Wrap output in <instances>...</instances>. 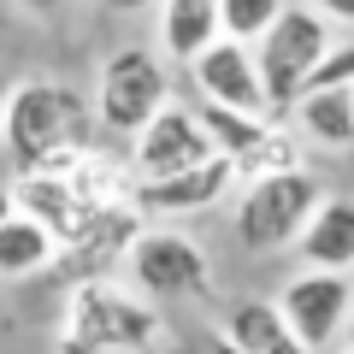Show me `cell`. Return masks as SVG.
<instances>
[{
  "label": "cell",
  "instance_id": "cell-1",
  "mask_svg": "<svg viewBox=\"0 0 354 354\" xmlns=\"http://www.w3.org/2000/svg\"><path fill=\"white\" fill-rule=\"evenodd\" d=\"M101 124L95 101L71 83L53 77H30V83L6 88L0 101V142L12 153L18 171H71L88 153V130Z\"/></svg>",
  "mask_w": 354,
  "mask_h": 354
},
{
  "label": "cell",
  "instance_id": "cell-2",
  "mask_svg": "<svg viewBox=\"0 0 354 354\" xmlns=\"http://www.w3.org/2000/svg\"><path fill=\"white\" fill-rule=\"evenodd\" d=\"M160 342V313L124 295L118 283L95 278L71 290V313H65L59 354H142Z\"/></svg>",
  "mask_w": 354,
  "mask_h": 354
},
{
  "label": "cell",
  "instance_id": "cell-3",
  "mask_svg": "<svg viewBox=\"0 0 354 354\" xmlns=\"http://www.w3.org/2000/svg\"><path fill=\"white\" fill-rule=\"evenodd\" d=\"M319 207H325V195H319L313 171L260 177V183H248L242 201H236V236H242V248H254V254H278V248H290V242L307 236V225H313Z\"/></svg>",
  "mask_w": 354,
  "mask_h": 354
},
{
  "label": "cell",
  "instance_id": "cell-4",
  "mask_svg": "<svg viewBox=\"0 0 354 354\" xmlns=\"http://www.w3.org/2000/svg\"><path fill=\"white\" fill-rule=\"evenodd\" d=\"M165 106H171V83H165L160 53L118 48L113 59L101 65V83H95V118H101V130L136 142Z\"/></svg>",
  "mask_w": 354,
  "mask_h": 354
},
{
  "label": "cell",
  "instance_id": "cell-5",
  "mask_svg": "<svg viewBox=\"0 0 354 354\" xmlns=\"http://www.w3.org/2000/svg\"><path fill=\"white\" fill-rule=\"evenodd\" d=\"M330 53V30L313 6H290L278 18V30L260 41V77H266V95H272V113H295L313 83V71L325 65Z\"/></svg>",
  "mask_w": 354,
  "mask_h": 354
},
{
  "label": "cell",
  "instance_id": "cell-6",
  "mask_svg": "<svg viewBox=\"0 0 354 354\" xmlns=\"http://www.w3.org/2000/svg\"><path fill=\"white\" fill-rule=\"evenodd\" d=\"M213 160H218V148L207 136L201 113L195 106H177V101L130 142V171H136V183H165V177H183V171L213 165Z\"/></svg>",
  "mask_w": 354,
  "mask_h": 354
},
{
  "label": "cell",
  "instance_id": "cell-7",
  "mask_svg": "<svg viewBox=\"0 0 354 354\" xmlns=\"http://www.w3.org/2000/svg\"><path fill=\"white\" fill-rule=\"evenodd\" d=\"M283 319L295 325V337L313 354H325L330 342H348V319H354V283L348 272H301L283 283L278 295Z\"/></svg>",
  "mask_w": 354,
  "mask_h": 354
},
{
  "label": "cell",
  "instance_id": "cell-8",
  "mask_svg": "<svg viewBox=\"0 0 354 354\" xmlns=\"http://www.w3.org/2000/svg\"><path fill=\"white\" fill-rule=\"evenodd\" d=\"M130 278L160 301H177V295L213 290V266H207L201 242H189L183 230H142V242L130 248Z\"/></svg>",
  "mask_w": 354,
  "mask_h": 354
},
{
  "label": "cell",
  "instance_id": "cell-9",
  "mask_svg": "<svg viewBox=\"0 0 354 354\" xmlns=\"http://www.w3.org/2000/svg\"><path fill=\"white\" fill-rule=\"evenodd\" d=\"M201 101L230 106V113H248V118H272V95H266V77H260V53L248 41H213L201 59L189 65Z\"/></svg>",
  "mask_w": 354,
  "mask_h": 354
},
{
  "label": "cell",
  "instance_id": "cell-10",
  "mask_svg": "<svg viewBox=\"0 0 354 354\" xmlns=\"http://www.w3.org/2000/svg\"><path fill=\"white\" fill-rule=\"evenodd\" d=\"M236 160H225L218 153L213 165H195V171L183 177H165V183H136V207L148 218H177V213H207V207H218L230 189H236Z\"/></svg>",
  "mask_w": 354,
  "mask_h": 354
},
{
  "label": "cell",
  "instance_id": "cell-11",
  "mask_svg": "<svg viewBox=\"0 0 354 354\" xmlns=\"http://www.w3.org/2000/svg\"><path fill=\"white\" fill-rule=\"evenodd\" d=\"M12 195H18V213L41 218V225L59 236V248H71V242L101 218L83 195H77V183L65 171H30V177H18V183H12Z\"/></svg>",
  "mask_w": 354,
  "mask_h": 354
},
{
  "label": "cell",
  "instance_id": "cell-12",
  "mask_svg": "<svg viewBox=\"0 0 354 354\" xmlns=\"http://www.w3.org/2000/svg\"><path fill=\"white\" fill-rule=\"evenodd\" d=\"M213 354H313L278 301H236L213 337Z\"/></svg>",
  "mask_w": 354,
  "mask_h": 354
},
{
  "label": "cell",
  "instance_id": "cell-13",
  "mask_svg": "<svg viewBox=\"0 0 354 354\" xmlns=\"http://www.w3.org/2000/svg\"><path fill=\"white\" fill-rule=\"evenodd\" d=\"M213 41H225V0H165L160 6V48H165V59L195 65Z\"/></svg>",
  "mask_w": 354,
  "mask_h": 354
},
{
  "label": "cell",
  "instance_id": "cell-14",
  "mask_svg": "<svg viewBox=\"0 0 354 354\" xmlns=\"http://www.w3.org/2000/svg\"><path fill=\"white\" fill-rule=\"evenodd\" d=\"M295 248L313 272H354V201L348 195H325V207L313 213V225Z\"/></svg>",
  "mask_w": 354,
  "mask_h": 354
},
{
  "label": "cell",
  "instance_id": "cell-15",
  "mask_svg": "<svg viewBox=\"0 0 354 354\" xmlns=\"http://www.w3.org/2000/svg\"><path fill=\"white\" fill-rule=\"evenodd\" d=\"M53 254H59V236L41 218L12 213L0 225V278H36V272L53 266Z\"/></svg>",
  "mask_w": 354,
  "mask_h": 354
},
{
  "label": "cell",
  "instance_id": "cell-16",
  "mask_svg": "<svg viewBox=\"0 0 354 354\" xmlns=\"http://www.w3.org/2000/svg\"><path fill=\"white\" fill-rule=\"evenodd\" d=\"M295 130L319 148H354V88H319L301 95L295 106Z\"/></svg>",
  "mask_w": 354,
  "mask_h": 354
},
{
  "label": "cell",
  "instance_id": "cell-17",
  "mask_svg": "<svg viewBox=\"0 0 354 354\" xmlns=\"http://www.w3.org/2000/svg\"><path fill=\"white\" fill-rule=\"evenodd\" d=\"M290 12V0H225V36L230 41H266L278 30V18Z\"/></svg>",
  "mask_w": 354,
  "mask_h": 354
},
{
  "label": "cell",
  "instance_id": "cell-18",
  "mask_svg": "<svg viewBox=\"0 0 354 354\" xmlns=\"http://www.w3.org/2000/svg\"><path fill=\"white\" fill-rule=\"evenodd\" d=\"M319 88H354V48H330L325 53V65L313 71L307 95H319Z\"/></svg>",
  "mask_w": 354,
  "mask_h": 354
},
{
  "label": "cell",
  "instance_id": "cell-19",
  "mask_svg": "<svg viewBox=\"0 0 354 354\" xmlns=\"http://www.w3.org/2000/svg\"><path fill=\"white\" fill-rule=\"evenodd\" d=\"M319 18H337V24H354V0H307Z\"/></svg>",
  "mask_w": 354,
  "mask_h": 354
},
{
  "label": "cell",
  "instance_id": "cell-20",
  "mask_svg": "<svg viewBox=\"0 0 354 354\" xmlns=\"http://www.w3.org/2000/svg\"><path fill=\"white\" fill-rule=\"evenodd\" d=\"M18 6H24V12H36V18H53V12H59V0H18Z\"/></svg>",
  "mask_w": 354,
  "mask_h": 354
},
{
  "label": "cell",
  "instance_id": "cell-21",
  "mask_svg": "<svg viewBox=\"0 0 354 354\" xmlns=\"http://www.w3.org/2000/svg\"><path fill=\"white\" fill-rule=\"evenodd\" d=\"M101 6H113V12H148L153 0H101Z\"/></svg>",
  "mask_w": 354,
  "mask_h": 354
},
{
  "label": "cell",
  "instance_id": "cell-22",
  "mask_svg": "<svg viewBox=\"0 0 354 354\" xmlns=\"http://www.w3.org/2000/svg\"><path fill=\"white\" fill-rule=\"evenodd\" d=\"M12 213H18V195L6 189V183H0V225H6V218H12Z\"/></svg>",
  "mask_w": 354,
  "mask_h": 354
},
{
  "label": "cell",
  "instance_id": "cell-23",
  "mask_svg": "<svg viewBox=\"0 0 354 354\" xmlns=\"http://www.w3.org/2000/svg\"><path fill=\"white\" fill-rule=\"evenodd\" d=\"M342 348H354V319H348V342H342Z\"/></svg>",
  "mask_w": 354,
  "mask_h": 354
},
{
  "label": "cell",
  "instance_id": "cell-24",
  "mask_svg": "<svg viewBox=\"0 0 354 354\" xmlns=\"http://www.w3.org/2000/svg\"><path fill=\"white\" fill-rule=\"evenodd\" d=\"M342 354H354V348H342Z\"/></svg>",
  "mask_w": 354,
  "mask_h": 354
}]
</instances>
